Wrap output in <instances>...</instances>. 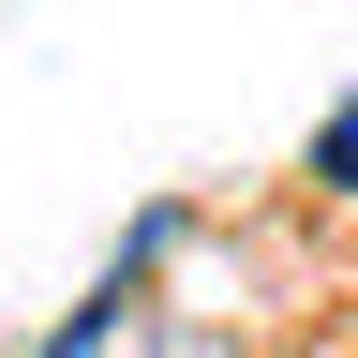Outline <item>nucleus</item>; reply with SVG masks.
Listing matches in <instances>:
<instances>
[{"instance_id":"obj_1","label":"nucleus","mask_w":358,"mask_h":358,"mask_svg":"<svg viewBox=\"0 0 358 358\" xmlns=\"http://www.w3.org/2000/svg\"><path fill=\"white\" fill-rule=\"evenodd\" d=\"M313 179H329V194H358V105H343L329 134H313Z\"/></svg>"}]
</instances>
